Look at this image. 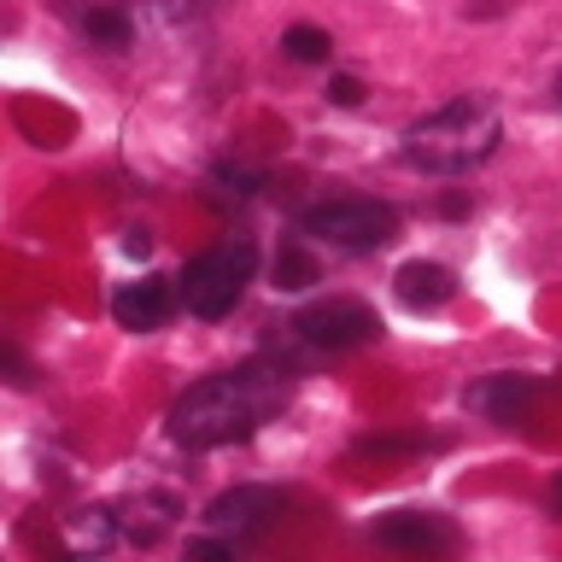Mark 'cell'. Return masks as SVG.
<instances>
[{
  "label": "cell",
  "instance_id": "obj_3",
  "mask_svg": "<svg viewBox=\"0 0 562 562\" xmlns=\"http://www.w3.org/2000/svg\"><path fill=\"white\" fill-rule=\"evenodd\" d=\"M252 276H258V246L252 240H217V246H205V252H193L182 263L176 299H182L200 323H217V316H228L246 299Z\"/></svg>",
  "mask_w": 562,
  "mask_h": 562
},
{
  "label": "cell",
  "instance_id": "obj_11",
  "mask_svg": "<svg viewBox=\"0 0 562 562\" xmlns=\"http://www.w3.org/2000/svg\"><path fill=\"white\" fill-rule=\"evenodd\" d=\"M117 544V509H77L65 521V551L70 557H100Z\"/></svg>",
  "mask_w": 562,
  "mask_h": 562
},
{
  "label": "cell",
  "instance_id": "obj_18",
  "mask_svg": "<svg viewBox=\"0 0 562 562\" xmlns=\"http://www.w3.org/2000/svg\"><path fill=\"white\" fill-rule=\"evenodd\" d=\"M551 504L562 509V474H557V486H551Z\"/></svg>",
  "mask_w": 562,
  "mask_h": 562
},
{
  "label": "cell",
  "instance_id": "obj_13",
  "mask_svg": "<svg viewBox=\"0 0 562 562\" xmlns=\"http://www.w3.org/2000/svg\"><path fill=\"white\" fill-rule=\"evenodd\" d=\"M281 53H288L293 65H328L334 42H328V30H316V24H293L288 35H281Z\"/></svg>",
  "mask_w": 562,
  "mask_h": 562
},
{
  "label": "cell",
  "instance_id": "obj_2",
  "mask_svg": "<svg viewBox=\"0 0 562 562\" xmlns=\"http://www.w3.org/2000/svg\"><path fill=\"white\" fill-rule=\"evenodd\" d=\"M504 140V117L492 112L481 94H457L446 105H434L428 117H416L404 130L398 153L411 170H428V176H463L474 165H486Z\"/></svg>",
  "mask_w": 562,
  "mask_h": 562
},
{
  "label": "cell",
  "instance_id": "obj_4",
  "mask_svg": "<svg viewBox=\"0 0 562 562\" xmlns=\"http://www.w3.org/2000/svg\"><path fill=\"white\" fill-rule=\"evenodd\" d=\"M299 228L334 252H381L398 235V211L386 200H369V193H334V200H316L299 217Z\"/></svg>",
  "mask_w": 562,
  "mask_h": 562
},
{
  "label": "cell",
  "instance_id": "obj_12",
  "mask_svg": "<svg viewBox=\"0 0 562 562\" xmlns=\"http://www.w3.org/2000/svg\"><path fill=\"white\" fill-rule=\"evenodd\" d=\"M130 30H135L130 12H123V7H105V0L82 12V35H88L94 47H130Z\"/></svg>",
  "mask_w": 562,
  "mask_h": 562
},
{
  "label": "cell",
  "instance_id": "obj_9",
  "mask_svg": "<svg viewBox=\"0 0 562 562\" xmlns=\"http://www.w3.org/2000/svg\"><path fill=\"white\" fill-rule=\"evenodd\" d=\"M393 293H398L404 311H439L457 293V276L446 270V263H434V258H411L393 276Z\"/></svg>",
  "mask_w": 562,
  "mask_h": 562
},
{
  "label": "cell",
  "instance_id": "obj_14",
  "mask_svg": "<svg viewBox=\"0 0 562 562\" xmlns=\"http://www.w3.org/2000/svg\"><path fill=\"white\" fill-rule=\"evenodd\" d=\"M316 281V263L299 252V246H288V252L276 258V288H288V293H299V288H311Z\"/></svg>",
  "mask_w": 562,
  "mask_h": 562
},
{
  "label": "cell",
  "instance_id": "obj_7",
  "mask_svg": "<svg viewBox=\"0 0 562 562\" xmlns=\"http://www.w3.org/2000/svg\"><path fill=\"white\" fill-rule=\"evenodd\" d=\"M375 544L398 557H451L457 551V527L439 509H386L375 521Z\"/></svg>",
  "mask_w": 562,
  "mask_h": 562
},
{
  "label": "cell",
  "instance_id": "obj_8",
  "mask_svg": "<svg viewBox=\"0 0 562 562\" xmlns=\"http://www.w3.org/2000/svg\"><path fill=\"white\" fill-rule=\"evenodd\" d=\"M170 311H176V288H170L165 276L123 281V288L112 293V316H117V328H130V334L165 328V323H170Z\"/></svg>",
  "mask_w": 562,
  "mask_h": 562
},
{
  "label": "cell",
  "instance_id": "obj_6",
  "mask_svg": "<svg viewBox=\"0 0 562 562\" xmlns=\"http://www.w3.org/2000/svg\"><path fill=\"white\" fill-rule=\"evenodd\" d=\"M281 509H288V492H276V486H235V492H223V498L205 504V527L217 539H252L270 521H281Z\"/></svg>",
  "mask_w": 562,
  "mask_h": 562
},
{
  "label": "cell",
  "instance_id": "obj_15",
  "mask_svg": "<svg viewBox=\"0 0 562 562\" xmlns=\"http://www.w3.org/2000/svg\"><path fill=\"white\" fill-rule=\"evenodd\" d=\"M0 381H7V386H30L35 381V363L12 340H0Z\"/></svg>",
  "mask_w": 562,
  "mask_h": 562
},
{
  "label": "cell",
  "instance_id": "obj_10",
  "mask_svg": "<svg viewBox=\"0 0 562 562\" xmlns=\"http://www.w3.org/2000/svg\"><path fill=\"white\" fill-rule=\"evenodd\" d=\"M533 393H539L533 375H486V381H474L463 393V404L481 411V416H492V422H516L527 404H533Z\"/></svg>",
  "mask_w": 562,
  "mask_h": 562
},
{
  "label": "cell",
  "instance_id": "obj_1",
  "mask_svg": "<svg viewBox=\"0 0 562 562\" xmlns=\"http://www.w3.org/2000/svg\"><path fill=\"white\" fill-rule=\"evenodd\" d=\"M288 398H293V369L270 363V358H252L240 369L193 381L188 393L170 404L165 428L182 451H217V446H235V439H252L270 416L288 411Z\"/></svg>",
  "mask_w": 562,
  "mask_h": 562
},
{
  "label": "cell",
  "instance_id": "obj_16",
  "mask_svg": "<svg viewBox=\"0 0 562 562\" xmlns=\"http://www.w3.org/2000/svg\"><path fill=\"white\" fill-rule=\"evenodd\" d=\"M188 562H240V551H235V539H193L188 544Z\"/></svg>",
  "mask_w": 562,
  "mask_h": 562
},
{
  "label": "cell",
  "instance_id": "obj_5",
  "mask_svg": "<svg viewBox=\"0 0 562 562\" xmlns=\"http://www.w3.org/2000/svg\"><path fill=\"white\" fill-rule=\"evenodd\" d=\"M288 334L311 351H351V346L381 340V316L363 299H323V305L299 311L288 323Z\"/></svg>",
  "mask_w": 562,
  "mask_h": 562
},
{
  "label": "cell",
  "instance_id": "obj_17",
  "mask_svg": "<svg viewBox=\"0 0 562 562\" xmlns=\"http://www.w3.org/2000/svg\"><path fill=\"white\" fill-rule=\"evenodd\" d=\"M328 100L334 105H358L363 100V82L358 77H328Z\"/></svg>",
  "mask_w": 562,
  "mask_h": 562
}]
</instances>
